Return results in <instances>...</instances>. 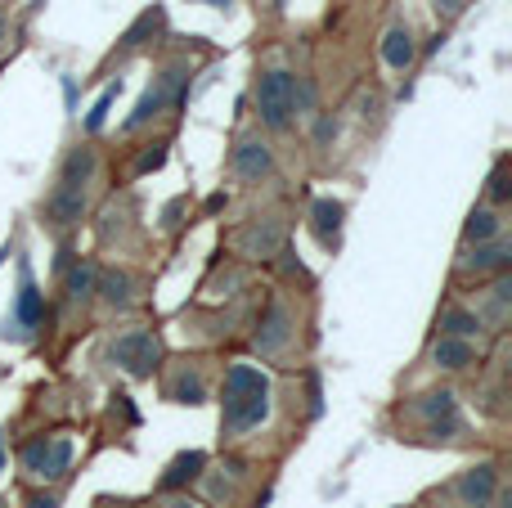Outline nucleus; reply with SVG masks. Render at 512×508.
Returning <instances> with one entry per match:
<instances>
[{
    "mask_svg": "<svg viewBox=\"0 0 512 508\" xmlns=\"http://www.w3.org/2000/svg\"><path fill=\"white\" fill-rule=\"evenodd\" d=\"M221 432L239 437L265 423L270 414V378L256 365H230L225 369V392H221Z\"/></svg>",
    "mask_w": 512,
    "mask_h": 508,
    "instance_id": "nucleus-1",
    "label": "nucleus"
},
{
    "mask_svg": "<svg viewBox=\"0 0 512 508\" xmlns=\"http://www.w3.org/2000/svg\"><path fill=\"white\" fill-rule=\"evenodd\" d=\"M292 86H297V77L283 68H270L256 77L252 99H256V117H261L265 131H288L292 126V113H297L292 108Z\"/></svg>",
    "mask_w": 512,
    "mask_h": 508,
    "instance_id": "nucleus-2",
    "label": "nucleus"
},
{
    "mask_svg": "<svg viewBox=\"0 0 512 508\" xmlns=\"http://www.w3.org/2000/svg\"><path fill=\"white\" fill-rule=\"evenodd\" d=\"M108 360L131 378H153V369H158V360H162V342H158V333H149V329H126L122 338H113Z\"/></svg>",
    "mask_w": 512,
    "mask_h": 508,
    "instance_id": "nucleus-3",
    "label": "nucleus"
},
{
    "mask_svg": "<svg viewBox=\"0 0 512 508\" xmlns=\"http://www.w3.org/2000/svg\"><path fill=\"white\" fill-rule=\"evenodd\" d=\"M72 464V441L68 437H41L32 441V446L23 450V468L32 477H41V482H54V477H63Z\"/></svg>",
    "mask_w": 512,
    "mask_h": 508,
    "instance_id": "nucleus-4",
    "label": "nucleus"
},
{
    "mask_svg": "<svg viewBox=\"0 0 512 508\" xmlns=\"http://www.w3.org/2000/svg\"><path fill=\"white\" fill-rule=\"evenodd\" d=\"M512 266V243L495 239V243H472L459 257V275H508Z\"/></svg>",
    "mask_w": 512,
    "mask_h": 508,
    "instance_id": "nucleus-5",
    "label": "nucleus"
},
{
    "mask_svg": "<svg viewBox=\"0 0 512 508\" xmlns=\"http://www.w3.org/2000/svg\"><path fill=\"white\" fill-rule=\"evenodd\" d=\"M288 342H292V311L283 302H270L261 324H256V351L261 356H279Z\"/></svg>",
    "mask_w": 512,
    "mask_h": 508,
    "instance_id": "nucleus-6",
    "label": "nucleus"
},
{
    "mask_svg": "<svg viewBox=\"0 0 512 508\" xmlns=\"http://www.w3.org/2000/svg\"><path fill=\"white\" fill-rule=\"evenodd\" d=\"M81 216H86V189L54 185L50 198H45V225L50 230H72Z\"/></svg>",
    "mask_w": 512,
    "mask_h": 508,
    "instance_id": "nucleus-7",
    "label": "nucleus"
},
{
    "mask_svg": "<svg viewBox=\"0 0 512 508\" xmlns=\"http://www.w3.org/2000/svg\"><path fill=\"white\" fill-rule=\"evenodd\" d=\"M499 486V468L495 464H477L454 482V495H459L463 508H490V495Z\"/></svg>",
    "mask_w": 512,
    "mask_h": 508,
    "instance_id": "nucleus-8",
    "label": "nucleus"
},
{
    "mask_svg": "<svg viewBox=\"0 0 512 508\" xmlns=\"http://www.w3.org/2000/svg\"><path fill=\"white\" fill-rule=\"evenodd\" d=\"M176 81H180V72H162V77L153 81L149 90H144V99L135 104V113L126 117V131H140V126H149L153 117H158L162 108L171 104V95H176Z\"/></svg>",
    "mask_w": 512,
    "mask_h": 508,
    "instance_id": "nucleus-9",
    "label": "nucleus"
},
{
    "mask_svg": "<svg viewBox=\"0 0 512 508\" xmlns=\"http://www.w3.org/2000/svg\"><path fill=\"white\" fill-rule=\"evenodd\" d=\"M274 171V153L265 140H239L234 144V176L256 185V180H265Z\"/></svg>",
    "mask_w": 512,
    "mask_h": 508,
    "instance_id": "nucleus-10",
    "label": "nucleus"
},
{
    "mask_svg": "<svg viewBox=\"0 0 512 508\" xmlns=\"http://www.w3.org/2000/svg\"><path fill=\"white\" fill-rule=\"evenodd\" d=\"M432 365L436 369H450V374H463V369H472L477 365V347L472 342H463V338H436L432 342Z\"/></svg>",
    "mask_w": 512,
    "mask_h": 508,
    "instance_id": "nucleus-11",
    "label": "nucleus"
},
{
    "mask_svg": "<svg viewBox=\"0 0 512 508\" xmlns=\"http://www.w3.org/2000/svg\"><path fill=\"white\" fill-rule=\"evenodd\" d=\"M95 171H99V153L90 149V144H81V149H72L68 158H63V167H59V185H68V189H86L90 180H95Z\"/></svg>",
    "mask_w": 512,
    "mask_h": 508,
    "instance_id": "nucleus-12",
    "label": "nucleus"
},
{
    "mask_svg": "<svg viewBox=\"0 0 512 508\" xmlns=\"http://www.w3.org/2000/svg\"><path fill=\"white\" fill-rule=\"evenodd\" d=\"M414 59H418L414 32H409V23H396L387 36H382V63H387V68H396V72H405Z\"/></svg>",
    "mask_w": 512,
    "mask_h": 508,
    "instance_id": "nucleus-13",
    "label": "nucleus"
},
{
    "mask_svg": "<svg viewBox=\"0 0 512 508\" xmlns=\"http://www.w3.org/2000/svg\"><path fill=\"white\" fill-rule=\"evenodd\" d=\"M167 401H176V405H203L207 401V378H203V369H176L171 374V383H167Z\"/></svg>",
    "mask_w": 512,
    "mask_h": 508,
    "instance_id": "nucleus-14",
    "label": "nucleus"
},
{
    "mask_svg": "<svg viewBox=\"0 0 512 508\" xmlns=\"http://www.w3.org/2000/svg\"><path fill=\"white\" fill-rule=\"evenodd\" d=\"M499 234H504V216H499V207H490V203H481V207H472V216H468V225H463V243H495Z\"/></svg>",
    "mask_w": 512,
    "mask_h": 508,
    "instance_id": "nucleus-15",
    "label": "nucleus"
},
{
    "mask_svg": "<svg viewBox=\"0 0 512 508\" xmlns=\"http://www.w3.org/2000/svg\"><path fill=\"white\" fill-rule=\"evenodd\" d=\"M95 293L104 306H113V311H126V306L135 302V279L126 275V270H104V275L95 279Z\"/></svg>",
    "mask_w": 512,
    "mask_h": 508,
    "instance_id": "nucleus-16",
    "label": "nucleus"
},
{
    "mask_svg": "<svg viewBox=\"0 0 512 508\" xmlns=\"http://www.w3.org/2000/svg\"><path fill=\"white\" fill-rule=\"evenodd\" d=\"M409 414H414V419H427V423L459 419V396H454L450 387H441V392H427V396H418V401H409Z\"/></svg>",
    "mask_w": 512,
    "mask_h": 508,
    "instance_id": "nucleus-17",
    "label": "nucleus"
},
{
    "mask_svg": "<svg viewBox=\"0 0 512 508\" xmlns=\"http://www.w3.org/2000/svg\"><path fill=\"white\" fill-rule=\"evenodd\" d=\"M508 302H512V279L499 275L495 288L486 293V306L477 311V320L486 324V329H504V324H508Z\"/></svg>",
    "mask_w": 512,
    "mask_h": 508,
    "instance_id": "nucleus-18",
    "label": "nucleus"
},
{
    "mask_svg": "<svg viewBox=\"0 0 512 508\" xmlns=\"http://www.w3.org/2000/svg\"><path fill=\"white\" fill-rule=\"evenodd\" d=\"M441 333H445V338L472 342V338H481V333H486V324H481L477 311H468V306H445V311H441Z\"/></svg>",
    "mask_w": 512,
    "mask_h": 508,
    "instance_id": "nucleus-19",
    "label": "nucleus"
},
{
    "mask_svg": "<svg viewBox=\"0 0 512 508\" xmlns=\"http://www.w3.org/2000/svg\"><path fill=\"white\" fill-rule=\"evenodd\" d=\"M342 216H346V207L333 203V198H319V203L310 207V221H315V234H319V243H324V248H333V243H337Z\"/></svg>",
    "mask_w": 512,
    "mask_h": 508,
    "instance_id": "nucleus-20",
    "label": "nucleus"
},
{
    "mask_svg": "<svg viewBox=\"0 0 512 508\" xmlns=\"http://www.w3.org/2000/svg\"><path fill=\"white\" fill-rule=\"evenodd\" d=\"M95 279H99L95 261H77V266L68 270V279H63V293H68V302L72 306H86L90 297H95Z\"/></svg>",
    "mask_w": 512,
    "mask_h": 508,
    "instance_id": "nucleus-21",
    "label": "nucleus"
},
{
    "mask_svg": "<svg viewBox=\"0 0 512 508\" xmlns=\"http://www.w3.org/2000/svg\"><path fill=\"white\" fill-rule=\"evenodd\" d=\"M203 468H207V455H198V450H194V455H180L176 464L167 468V477H162V491H176V486L194 482V477L203 473Z\"/></svg>",
    "mask_w": 512,
    "mask_h": 508,
    "instance_id": "nucleus-22",
    "label": "nucleus"
},
{
    "mask_svg": "<svg viewBox=\"0 0 512 508\" xmlns=\"http://www.w3.org/2000/svg\"><path fill=\"white\" fill-rule=\"evenodd\" d=\"M243 248H248L252 257H256V252H261V257H270V252L279 248V230H274V225H265V230H252L248 239H243Z\"/></svg>",
    "mask_w": 512,
    "mask_h": 508,
    "instance_id": "nucleus-23",
    "label": "nucleus"
},
{
    "mask_svg": "<svg viewBox=\"0 0 512 508\" xmlns=\"http://www.w3.org/2000/svg\"><path fill=\"white\" fill-rule=\"evenodd\" d=\"M512 198V185H508V158L495 162V171H490V203H508Z\"/></svg>",
    "mask_w": 512,
    "mask_h": 508,
    "instance_id": "nucleus-24",
    "label": "nucleus"
},
{
    "mask_svg": "<svg viewBox=\"0 0 512 508\" xmlns=\"http://www.w3.org/2000/svg\"><path fill=\"white\" fill-rule=\"evenodd\" d=\"M18 315H23V324H36V320H41V297H36L32 279H23V293H18Z\"/></svg>",
    "mask_w": 512,
    "mask_h": 508,
    "instance_id": "nucleus-25",
    "label": "nucleus"
},
{
    "mask_svg": "<svg viewBox=\"0 0 512 508\" xmlns=\"http://www.w3.org/2000/svg\"><path fill=\"white\" fill-rule=\"evenodd\" d=\"M459 432H463V423H459V419H441V423H427L423 437H432V441H454Z\"/></svg>",
    "mask_w": 512,
    "mask_h": 508,
    "instance_id": "nucleus-26",
    "label": "nucleus"
},
{
    "mask_svg": "<svg viewBox=\"0 0 512 508\" xmlns=\"http://www.w3.org/2000/svg\"><path fill=\"white\" fill-rule=\"evenodd\" d=\"M162 162H167V144H153V149L144 153L140 162H135V171H140V176H149V171H158Z\"/></svg>",
    "mask_w": 512,
    "mask_h": 508,
    "instance_id": "nucleus-27",
    "label": "nucleus"
},
{
    "mask_svg": "<svg viewBox=\"0 0 512 508\" xmlns=\"http://www.w3.org/2000/svg\"><path fill=\"white\" fill-rule=\"evenodd\" d=\"M463 9H468V0H436V14H441L445 23H454V18H459Z\"/></svg>",
    "mask_w": 512,
    "mask_h": 508,
    "instance_id": "nucleus-28",
    "label": "nucleus"
},
{
    "mask_svg": "<svg viewBox=\"0 0 512 508\" xmlns=\"http://www.w3.org/2000/svg\"><path fill=\"white\" fill-rule=\"evenodd\" d=\"M113 95H117V86L108 90V95H104V99H99V104H95V113H90V122H86L90 131H99V126H104V113H108V104H113Z\"/></svg>",
    "mask_w": 512,
    "mask_h": 508,
    "instance_id": "nucleus-29",
    "label": "nucleus"
},
{
    "mask_svg": "<svg viewBox=\"0 0 512 508\" xmlns=\"http://www.w3.org/2000/svg\"><path fill=\"white\" fill-rule=\"evenodd\" d=\"M27 508H59L50 500V495H32V500H27Z\"/></svg>",
    "mask_w": 512,
    "mask_h": 508,
    "instance_id": "nucleus-30",
    "label": "nucleus"
},
{
    "mask_svg": "<svg viewBox=\"0 0 512 508\" xmlns=\"http://www.w3.org/2000/svg\"><path fill=\"white\" fill-rule=\"evenodd\" d=\"M5 36H9V23H5V14H0V45H5Z\"/></svg>",
    "mask_w": 512,
    "mask_h": 508,
    "instance_id": "nucleus-31",
    "label": "nucleus"
},
{
    "mask_svg": "<svg viewBox=\"0 0 512 508\" xmlns=\"http://www.w3.org/2000/svg\"><path fill=\"white\" fill-rule=\"evenodd\" d=\"M167 508H198V504H189V500H171Z\"/></svg>",
    "mask_w": 512,
    "mask_h": 508,
    "instance_id": "nucleus-32",
    "label": "nucleus"
},
{
    "mask_svg": "<svg viewBox=\"0 0 512 508\" xmlns=\"http://www.w3.org/2000/svg\"><path fill=\"white\" fill-rule=\"evenodd\" d=\"M207 5H216V9H225V5H234V0H207Z\"/></svg>",
    "mask_w": 512,
    "mask_h": 508,
    "instance_id": "nucleus-33",
    "label": "nucleus"
},
{
    "mask_svg": "<svg viewBox=\"0 0 512 508\" xmlns=\"http://www.w3.org/2000/svg\"><path fill=\"white\" fill-rule=\"evenodd\" d=\"M0 464H5V459H0Z\"/></svg>",
    "mask_w": 512,
    "mask_h": 508,
    "instance_id": "nucleus-34",
    "label": "nucleus"
}]
</instances>
